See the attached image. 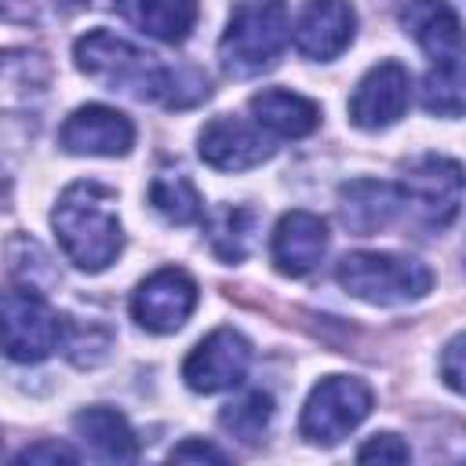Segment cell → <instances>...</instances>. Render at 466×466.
Wrapping results in <instances>:
<instances>
[{
    "label": "cell",
    "mask_w": 466,
    "mask_h": 466,
    "mask_svg": "<svg viewBox=\"0 0 466 466\" xmlns=\"http://www.w3.org/2000/svg\"><path fill=\"white\" fill-rule=\"evenodd\" d=\"M411 102V73L400 66V62H379L371 66L353 98H350V120L364 131H379V127H390L404 116Z\"/></svg>",
    "instance_id": "obj_10"
},
{
    "label": "cell",
    "mask_w": 466,
    "mask_h": 466,
    "mask_svg": "<svg viewBox=\"0 0 466 466\" xmlns=\"http://www.w3.org/2000/svg\"><path fill=\"white\" fill-rule=\"evenodd\" d=\"M422 106L437 116L462 113V66H433L422 80Z\"/></svg>",
    "instance_id": "obj_24"
},
{
    "label": "cell",
    "mask_w": 466,
    "mask_h": 466,
    "mask_svg": "<svg viewBox=\"0 0 466 466\" xmlns=\"http://www.w3.org/2000/svg\"><path fill=\"white\" fill-rule=\"evenodd\" d=\"M171 462H226V455L208 441H186L171 451Z\"/></svg>",
    "instance_id": "obj_29"
},
{
    "label": "cell",
    "mask_w": 466,
    "mask_h": 466,
    "mask_svg": "<svg viewBox=\"0 0 466 466\" xmlns=\"http://www.w3.org/2000/svg\"><path fill=\"white\" fill-rule=\"evenodd\" d=\"M76 69L87 73L95 84L106 91L131 95L138 102H160L167 109H189L200 98L211 95L208 76L189 69V66H164L157 55L135 47L131 40L109 33V29H91L73 44Z\"/></svg>",
    "instance_id": "obj_1"
},
{
    "label": "cell",
    "mask_w": 466,
    "mask_h": 466,
    "mask_svg": "<svg viewBox=\"0 0 466 466\" xmlns=\"http://www.w3.org/2000/svg\"><path fill=\"white\" fill-rule=\"evenodd\" d=\"M462 346H466V339L462 335H455L448 346H444V357H441V371H444V382L459 393L462 390Z\"/></svg>",
    "instance_id": "obj_28"
},
{
    "label": "cell",
    "mask_w": 466,
    "mask_h": 466,
    "mask_svg": "<svg viewBox=\"0 0 466 466\" xmlns=\"http://www.w3.org/2000/svg\"><path fill=\"white\" fill-rule=\"evenodd\" d=\"M66 342V317L36 291H0V350L18 364H36Z\"/></svg>",
    "instance_id": "obj_5"
},
{
    "label": "cell",
    "mask_w": 466,
    "mask_h": 466,
    "mask_svg": "<svg viewBox=\"0 0 466 466\" xmlns=\"http://www.w3.org/2000/svg\"><path fill=\"white\" fill-rule=\"evenodd\" d=\"M84 4L91 0H7V15L11 18H44V15H69V11H80Z\"/></svg>",
    "instance_id": "obj_26"
},
{
    "label": "cell",
    "mask_w": 466,
    "mask_h": 466,
    "mask_svg": "<svg viewBox=\"0 0 466 466\" xmlns=\"http://www.w3.org/2000/svg\"><path fill=\"white\" fill-rule=\"evenodd\" d=\"M197 153L215 171H248L273 157V142L262 135V127L240 120V116H215L204 124L197 138Z\"/></svg>",
    "instance_id": "obj_11"
},
{
    "label": "cell",
    "mask_w": 466,
    "mask_h": 466,
    "mask_svg": "<svg viewBox=\"0 0 466 466\" xmlns=\"http://www.w3.org/2000/svg\"><path fill=\"white\" fill-rule=\"evenodd\" d=\"M251 364V346L240 331L233 328H215L208 339H200L186 364H182V379L189 390L197 393H218V390H233Z\"/></svg>",
    "instance_id": "obj_9"
},
{
    "label": "cell",
    "mask_w": 466,
    "mask_h": 466,
    "mask_svg": "<svg viewBox=\"0 0 466 466\" xmlns=\"http://www.w3.org/2000/svg\"><path fill=\"white\" fill-rule=\"evenodd\" d=\"M357 459L360 462H408L411 451H408V444L397 433H375V437H368L360 444Z\"/></svg>",
    "instance_id": "obj_25"
},
{
    "label": "cell",
    "mask_w": 466,
    "mask_h": 466,
    "mask_svg": "<svg viewBox=\"0 0 466 466\" xmlns=\"http://www.w3.org/2000/svg\"><path fill=\"white\" fill-rule=\"evenodd\" d=\"M288 44V4L284 0H237L218 40V62L226 76L248 80L277 66Z\"/></svg>",
    "instance_id": "obj_3"
},
{
    "label": "cell",
    "mask_w": 466,
    "mask_h": 466,
    "mask_svg": "<svg viewBox=\"0 0 466 466\" xmlns=\"http://www.w3.org/2000/svg\"><path fill=\"white\" fill-rule=\"evenodd\" d=\"M73 433L102 462H135L138 459V437L116 408L91 404V408L76 411L73 415Z\"/></svg>",
    "instance_id": "obj_17"
},
{
    "label": "cell",
    "mask_w": 466,
    "mask_h": 466,
    "mask_svg": "<svg viewBox=\"0 0 466 466\" xmlns=\"http://www.w3.org/2000/svg\"><path fill=\"white\" fill-rule=\"evenodd\" d=\"M113 204L116 197L102 182H73L69 189H62L51 211V226L66 258L76 269L102 273L106 266L116 262L124 248V229Z\"/></svg>",
    "instance_id": "obj_2"
},
{
    "label": "cell",
    "mask_w": 466,
    "mask_h": 466,
    "mask_svg": "<svg viewBox=\"0 0 466 466\" xmlns=\"http://www.w3.org/2000/svg\"><path fill=\"white\" fill-rule=\"evenodd\" d=\"M357 29V15L346 0H309L295 22V47L306 58L331 62L339 58Z\"/></svg>",
    "instance_id": "obj_13"
},
{
    "label": "cell",
    "mask_w": 466,
    "mask_h": 466,
    "mask_svg": "<svg viewBox=\"0 0 466 466\" xmlns=\"http://www.w3.org/2000/svg\"><path fill=\"white\" fill-rule=\"evenodd\" d=\"M47 84V62L36 51H0V113L29 109Z\"/></svg>",
    "instance_id": "obj_20"
},
{
    "label": "cell",
    "mask_w": 466,
    "mask_h": 466,
    "mask_svg": "<svg viewBox=\"0 0 466 466\" xmlns=\"http://www.w3.org/2000/svg\"><path fill=\"white\" fill-rule=\"evenodd\" d=\"M193 309H197V284L178 266L157 269L131 295V317L138 320V328H146L153 335L178 331Z\"/></svg>",
    "instance_id": "obj_8"
},
{
    "label": "cell",
    "mask_w": 466,
    "mask_h": 466,
    "mask_svg": "<svg viewBox=\"0 0 466 466\" xmlns=\"http://www.w3.org/2000/svg\"><path fill=\"white\" fill-rule=\"evenodd\" d=\"M251 229H255V211H248V208H218L211 215V222H208L211 251L222 262H240L248 255Z\"/></svg>",
    "instance_id": "obj_23"
},
{
    "label": "cell",
    "mask_w": 466,
    "mask_h": 466,
    "mask_svg": "<svg viewBox=\"0 0 466 466\" xmlns=\"http://www.w3.org/2000/svg\"><path fill=\"white\" fill-rule=\"evenodd\" d=\"M404 208H411L430 229H448L462 204V167L459 160L426 153L404 164Z\"/></svg>",
    "instance_id": "obj_7"
},
{
    "label": "cell",
    "mask_w": 466,
    "mask_h": 466,
    "mask_svg": "<svg viewBox=\"0 0 466 466\" xmlns=\"http://www.w3.org/2000/svg\"><path fill=\"white\" fill-rule=\"evenodd\" d=\"M269 419H273V397L262 393V390H251V393L237 397L233 404H226V408L218 411V426H222L226 433H233L237 441H244V444L262 441Z\"/></svg>",
    "instance_id": "obj_22"
},
{
    "label": "cell",
    "mask_w": 466,
    "mask_h": 466,
    "mask_svg": "<svg viewBox=\"0 0 466 466\" xmlns=\"http://www.w3.org/2000/svg\"><path fill=\"white\" fill-rule=\"evenodd\" d=\"M58 142L76 157H124L135 146V124L109 106H80L66 116Z\"/></svg>",
    "instance_id": "obj_12"
},
{
    "label": "cell",
    "mask_w": 466,
    "mask_h": 466,
    "mask_svg": "<svg viewBox=\"0 0 466 466\" xmlns=\"http://www.w3.org/2000/svg\"><path fill=\"white\" fill-rule=\"evenodd\" d=\"M18 462H76V451L58 441H40L18 451Z\"/></svg>",
    "instance_id": "obj_27"
},
{
    "label": "cell",
    "mask_w": 466,
    "mask_h": 466,
    "mask_svg": "<svg viewBox=\"0 0 466 466\" xmlns=\"http://www.w3.org/2000/svg\"><path fill=\"white\" fill-rule=\"evenodd\" d=\"M371 411V390L350 375H328L313 386L302 408V437L313 444H339Z\"/></svg>",
    "instance_id": "obj_6"
},
{
    "label": "cell",
    "mask_w": 466,
    "mask_h": 466,
    "mask_svg": "<svg viewBox=\"0 0 466 466\" xmlns=\"http://www.w3.org/2000/svg\"><path fill=\"white\" fill-rule=\"evenodd\" d=\"M116 11L153 40L182 44L197 25V0H116Z\"/></svg>",
    "instance_id": "obj_19"
},
{
    "label": "cell",
    "mask_w": 466,
    "mask_h": 466,
    "mask_svg": "<svg viewBox=\"0 0 466 466\" xmlns=\"http://www.w3.org/2000/svg\"><path fill=\"white\" fill-rule=\"evenodd\" d=\"M335 280L360 302L404 306V302H419L433 288V269L419 258L393 251H350L339 258Z\"/></svg>",
    "instance_id": "obj_4"
},
{
    "label": "cell",
    "mask_w": 466,
    "mask_h": 466,
    "mask_svg": "<svg viewBox=\"0 0 466 466\" xmlns=\"http://www.w3.org/2000/svg\"><path fill=\"white\" fill-rule=\"evenodd\" d=\"M4 193H7V178H4V171H0V200H4Z\"/></svg>",
    "instance_id": "obj_30"
},
{
    "label": "cell",
    "mask_w": 466,
    "mask_h": 466,
    "mask_svg": "<svg viewBox=\"0 0 466 466\" xmlns=\"http://www.w3.org/2000/svg\"><path fill=\"white\" fill-rule=\"evenodd\" d=\"M404 29L419 40L433 66H462V29L459 15L444 0H411L400 15Z\"/></svg>",
    "instance_id": "obj_15"
},
{
    "label": "cell",
    "mask_w": 466,
    "mask_h": 466,
    "mask_svg": "<svg viewBox=\"0 0 466 466\" xmlns=\"http://www.w3.org/2000/svg\"><path fill=\"white\" fill-rule=\"evenodd\" d=\"M149 204L175 226H189L200 218L204 204H200V193L197 186L182 175V171H160L153 182H149Z\"/></svg>",
    "instance_id": "obj_21"
},
{
    "label": "cell",
    "mask_w": 466,
    "mask_h": 466,
    "mask_svg": "<svg viewBox=\"0 0 466 466\" xmlns=\"http://www.w3.org/2000/svg\"><path fill=\"white\" fill-rule=\"evenodd\" d=\"M248 109H251L255 124L277 138H306L320 124V106L288 87H266V91L251 95Z\"/></svg>",
    "instance_id": "obj_18"
},
{
    "label": "cell",
    "mask_w": 466,
    "mask_h": 466,
    "mask_svg": "<svg viewBox=\"0 0 466 466\" xmlns=\"http://www.w3.org/2000/svg\"><path fill=\"white\" fill-rule=\"evenodd\" d=\"M328 251V226L313 211H288L273 229V266L284 277H306Z\"/></svg>",
    "instance_id": "obj_14"
},
{
    "label": "cell",
    "mask_w": 466,
    "mask_h": 466,
    "mask_svg": "<svg viewBox=\"0 0 466 466\" xmlns=\"http://www.w3.org/2000/svg\"><path fill=\"white\" fill-rule=\"evenodd\" d=\"M404 208V193L393 182H375V178H357L339 189V215L342 226L353 229L357 237H371L386 229Z\"/></svg>",
    "instance_id": "obj_16"
}]
</instances>
